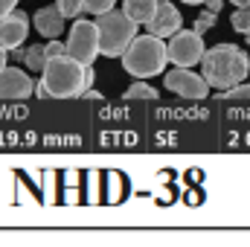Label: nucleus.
I'll use <instances>...</instances> for the list:
<instances>
[{
  "label": "nucleus",
  "mask_w": 250,
  "mask_h": 247,
  "mask_svg": "<svg viewBox=\"0 0 250 247\" xmlns=\"http://www.w3.org/2000/svg\"><path fill=\"white\" fill-rule=\"evenodd\" d=\"M6 56H9V50H6V47H0V73L9 67V64H6Z\"/></svg>",
  "instance_id": "23"
},
{
  "label": "nucleus",
  "mask_w": 250,
  "mask_h": 247,
  "mask_svg": "<svg viewBox=\"0 0 250 247\" xmlns=\"http://www.w3.org/2000/svg\"><path fill=\"white\" fill-rule=\"evenodd\" d=\"M64 21H67V18L62 15L59 6H44V9H38L35 18H32L35 29H38L44 38H59L64 32Z\"/></svg>",
  "instance_id": "11"
},
{
  "label": "nucleus",
  "mask_w": 250,
  "mask_h": 247,
  "mask_svg": "<svg viewBox=\"0 0 250 247\" xmlns=\"http://www.w3.org/2000/svg\"><path fill=\"white\" fill-rule=\"evenodd\" d=\"M157 3H166V0H157Z\"/></svg>",
  "instance_id": "27"
},
{
  "label": "nucleus",
  "mask_w": 250,
  "mask_h": 247,
  "mask_svg": "<svg viewBox=\"0 0 250 247\" xmlns=\"http://www.w3.org/2000/svg\"><path fill=\"white\" fill-rule=\"evenodd\" d=\"M248 6H250V0H248Z\"/></svg>",
  "instance_id": "28"
},
{
  "label": "nucleus",
  "mask_w": 250,
  "mask_h": 247,
  "mask_svg": "<svg viewBox=\"0 0 250 247\" xmlns=\"http://www.w3.org/2000/svg\"><path fill=\"white\" fill-rule=\"evenodd\" d=\"M233 6H248V0H230Z\"/></svg>",
  "instance_id": "24"
},
{
  "label": "nucleus",
  "mask_w": 250,
  "mask_h": 247,
  "mask_svg": "<svg viewBox=\"0 0 250 247\" xmlns=\"http://www.w3.org/2000/svg\"><path fill=\"white\" fill-rule=\"evenodd\" d=\"M44 53H47V59L64 56V53H67V44H64V41H59V38H50V44H44Z\"/></svg>",
  "instance_id": "20"
},
{
  "label": "nucleus",
  "mask_w": 250,
  "mask_h": 247,
  "mask_svg": "<svg viewBox=\"0 0 250 247\" xmlns=\"http://www.w3.org/2000/svg\"><path fill=\"white\" fill-rule=\"evenodd\" d=\"M67 56L76 59L79 64H93L99 59V29H96V21H79L70 26V35H67Z\"/></svg>",
  "instance_id": "5"
},
{
  "label": "nucleus",
  "mask_w": 250,
  "mask_h": 247,
  "mask_svg": "<svg viewBox=\"0 0 250 247\" xmlns=\"http://www.w3.org/2000/svg\"><path fill=\"white\" fill-rule=\"evenodd\" d=\"M23 67L26 70H32V73H41L44 70V64H47V53H44V47H29V50H23Z\"/></svg>",
  "instance_id": "15"
},
{
  "label": "nucleus",
  "mask_w": 250,
  "mask_h": 247,
  "mask_svg": "<svg viewBox=\"0 0 250 247\" xmlns=\"http://www.w3.org/2000/svg\"><path fill=\"white\" fill-rule=\"evenodd\" d=\"M248 44H250V32H248Z\"/></svg>",
  "instance_id": "26"
},
{
  "label": "nucleus",
  "mask_w": 250,
  "mask_h": 247,
  "mask_svg": "<svg viewBox=\"0 0 250 247\" xmlns=\"http://www.w3.org/2000/svg\"><path fill=\"white\" fill-rule=\"evenodd\" d=\"M218 23V12H209V9H204L198 18H195V23H192V29L198 32V35H204V32H209L212 26Z\"/></svg>",
  "instance_id": "17"
},
{
  "label": "nucleus",
  "mask_w": 250,
  "mask_h": 247,
  "mask_svg": "<svg viewBox=\"0 0 250 247\" xmlns=\"http://www.w3.org/2000/svg\"><path fill=\"white\" fill-rule=\"evenodd\" d=\"M140 23H134L125 12H105L96 18V29H99V56L117 59L131 47V41L140 35L137 32Z\"/></svg>",
  "instance_id": "4"
},
{
  "label": "nucleus",
  "mask_w": 250,
  "mask_h": 247,
  "mask_svg": "<svg viewBox=\"0 0 250 247\" xmlns=\"http://www.w3.org/2000/svg\"><path fill=\"white\" fill-rule=\"evenodd\" d=\"M146 26H148V32L157 35V38H172L178 29H184V18H181L178 6H172V0H166V3H157L151 21H148Z\"/></svg>",
  "instance_id": "10"
},
{
  "label": "nucleus",
  "mask_w": 250,
  "mask_h": 247,
  "mask_svg": "<svg viewBox=\"0 0 250 247\" xmlns=\"http://www.w3.org/2000/svg\"><path fill=\"white\" fill-rule=\"evenodd\" d=\"M230 23H233L236 32L248 35L250 32V6H236V12L230 15Z\"/></svg>",
  "instance_id": "16"
},
{
  "label": "nucleus",
  "mask_w": 250,
  "mask_h": 247,
  "mask_svg": "<svg viewBox=\"0 0 250 247\" xmlns=\"http://www.w3.org/2000/svg\"><path fill=\"white\" fill-rule=\"evenodd\" d=\"M114 3H117V0H82L84 12H87V15H96V18H99V15H105V12H111V9H114Z\"/></svg>",
  "instance_id": "18"
},
{
  "label": "nucleus",
  "mask_w": 250,
  "mask_h": 247,
  "mask_svg": "<svg viewBox=\"0 0 250 247\" xmlns=\"http://www.w3.org/2000/svg\"><path fill=\"white\" fill-rule=\"evenodd\" d=\"M35 93V82L21 67H6L0 73V99H29Z\"/></svg>",
  "instance_id": "9"
},
{
  "label": "nucleus",
  "mask_w": 250,
  "mask_h": 247,
  "mask_svg": "<svg viewBox=\"0 0 250 247\" xmlns=\"http://www.w3.org/2000/svg\"><path fill=\"white\" fill-rule=\"evenodd\" d=\"M204 53V35H198L195 29H178L172 38H166V56L175 67H195L201 64Z\"/></svg>",
  "instance_id": "6"
},
{
  "label": "nucleus",
  "mask_w": 250,
  "mask_h": 247,
  "mask_svg": "<svg viewBox=\"0 0 250 247\" xmlns=\"http://www.w3.org/2000/svg\"><path fill=\"white\" fill-rule=\"evenodd\" d=\"M163 84H166V90H172V93H178L184 99H207L209 90H212L209 82L204 76H198L192 67H175V70H169L163 76Z\"/></svg>",
  "instance_id": "7"
},
{
  "label": "nucleus",
  "mask_w": 250,
  "mask_h": 247,
  "mask_svg": "<svg viewBox=\"0 0 250 247\" xmlns=\"http://www.w3.org/2000/svg\"><path fill=\"white\" fill-rule=\"evenodd\" d=\"M169 64L166 56V41L157 35H137L131 41V47L123 53V67L125 73H131L134 79H151L160 76Z\"/></svg>",
  "instance_id": "3"
},
{
  "label": "nucleus",
  "mask_w": 250,
  "mask_h": 247,
  "mask_svg": "<svg viewBox=\"0 0 250 247\" xmlns=\"http://www.w3.org/2000/svg\"><path fill=\"white\" fill-rule=\"evenodd\" d=\"M221 6H224V0H204V9H209V12H221Z\"/></svg>",
  "instance_id": "22"
},
{
  "label": "nucleus",
  "mask_w": 250,
  "mask_h": 247,
  "mask_svg": "<svg viewBox=\"0 0 250 247\" xmlns=\"http://www.w3.org/2000/svg\"><path fill=\"white\" fill-rule=\"evenodd\" d=\"M12 9H18V0H0V18L9 15Z\"/></svg>",
  "instance_id": "21"
},
{
  "label": "nucleus",
  "mask_w": 250,
  "mask_h": 247,
  "mask_svg": "<svg viewBox=\"0 0 250 247\" xmlns=\"http://www.w3.org/2000/svg\"><path fill=\"white\" fill-rule=\"evenodd\" d=\"M29 35V15L21 9H12L9 15L0 18V47H6L9 53L18 50Z\"/></svg>",
  "instance_id": "8"
},
{
  "label": "nucleus",
  "mask_w": 250,
  "mask_h": 247,
  "mask_svg": "<svg viewBox=\"0 0 250 247\" xmlns=\"http://www.w3.org/2000/svg\"><path fill=\"white\" fill-rule=\"evenodd\" d=\"M84 67L87 64H79L67 53L56 56V59H47L44 70H41V84L47 87V93L53 99H76V96H82L87 90Z\"/></svg>",
  "instance_id": "2"
},
{
  "label": "nucleus",
  "mask_w": 250,
  "mask_h": 247,
  "mask_svg": "<svg viewBox=\"0 0 250 247\" xmlns=\"http://www.w3.org/2000/svg\"><path fill=\"white\" fill-rule=\"evenodd\" d=\"M201 76L209 82V87L215 90H227L239 82H245L250 73V56L236 47V44H215L212 50L204 53L201 59Z\"/></svg>",
  "instance_id": "1"
},
{
  "label": "nucleus",
  "mask_w": 250,
  "mask_h": 247,
  "mask_svg": "<svg viewBox=\"0 0 250 247\" xmlns=\"http://www.w3.org/2000/svg\"><path fill=\"white\" fill-rule=\"evenodd\" d=\"M157 96H160V93H157V87H151V84H148V82H143V79H140V82H134V84L125 90V99H128V102H140V99H143V102H154Z\"/></svg>",
  "instance_id": "13"
},
{
  "label": "nucleus",
  "mask_w": 250,
  "mask_h": 247,
  "mask_svg": "<svg viewBox=\"0 0 250 247\" xmlns=\"http://www.w3.org/2000/svg\"><path fill=\"white\" fill-rule=\"evenodd\" d=\"M215 99L218 102H245V99H250V82H239V84H233L227 90H218Z\"/></svg>",
  "instance_id": "14"
},
{
  "label": "nucleus",
  "mask_w": 250,
  "mask_h": 247,
  "mask_svg": "<svg viewBox=\"0 0 250 247\" xmlns=\"http://www.w3.org/2000/svg\"><path fill=\"white\" fill-rule=\"evenodd\" d=\"M157 9V0H123V12L134 23H148Z\"/></svg>",
  "instance_id": "12"
},
{
  "label": "nucleus",
  "mask_w": 250,
  "mask_h": 247,
  "mask_svg": "<svg viewBox=\"0 0 250 247\" xmlns=\"http://www.w3.org/2000/svg\"><path fill=\"white\" fill-rule=\"evenodd\" d=\"M181 3H189V6H198V3H204V0H181Z\"/></svg>",
  "instance_id": "25"
},
{
  "label": "nucleus",
  "mask_w": 250,
  "mask_h": 247,
  "mask_svg": "<svg viewBox=\"0 0 250 247\" xmlns=\"http://www.w3.org/2000/svg\"><path fill=\"white\" fill-rule=\"evenodd\" d=\"M56 6L62 9V15H64V18H79V15L84 12L82 0H56Z\"/></svg>",
  "instance_id": "19"
}]
</instances>
